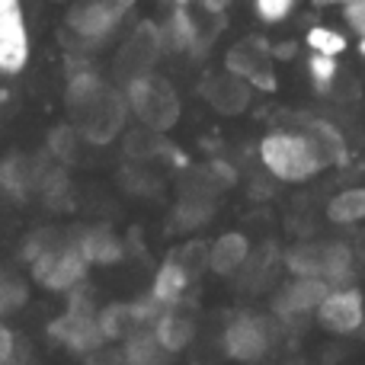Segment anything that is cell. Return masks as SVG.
<instances>
[{"label": "cell", "instance_id": "cell-2", "mask_svg": "<svg viewBox=\"0 0 365 365\" xmlns=\"http://www.w3.org/2000/svg\"><path fill=\"white\" fill-rule=\"evenodd\" d=\"M285 266L295 276H311L324 279L336 289L353 276V250L346 244H302L295 250H289Z\"/></svg>", "mask_w": 365, "mask_h": 365}, {"label": "cell", "instance_id": "cell-1", "mask_svg": "<svg viewBox=\"0 0 365 365\" xmlns=\"http://www.w3.org/2000/svg\"><path fill=\"white\" fill-rule=\"evenodd\" d=\"M259 164L282 182H308L330 164L314 132L302 128H276L259 138Z\"/></svg>", "mask_w": 365, "mask_h": 365}, {"label": "cell", "instance_id": "cell-14", "mask_svg": "<svg viewBox=\"0 0 365 365\" xmlns=\"http://www.w3.org/2000/svg\"><path fill=\"white\" fill-rule=\"evenodd\" d=\"M96 324L103 330V340H122L141 324L138 304H109L96 314Z\"/></svg>", "mask_w": 365, "mask_h": 365}, {"label": "cell", "instance_id": "cell-7", "mask_svg": "<svg viewBox=\"0 0 365 365\" xmlns=\"http://www.w3.org/2000/svg\"><path fill=\"white\" fill-rule=\"evenodd\" d=\"M269 349V327L257 314H240L225 330V353L234 362H257Z\"/></svg>", "mask_w": 365, "mask_h": 365}, {"label": "cell", "instance_id": "cell-9", "mask_svg": "<svg viewBox=\"0 0 365 365\" xmlns=\"http://www.w3.org/2000/svg\"><path fill=\"white\" fill-rule=\"evenodd\" d=\"M330 289H334V285L324 282V279L298 276L295 282H289L282 292H279V298L272 302V308H276V314H282V317L311 314V311H317V304L324 302V295H327Z\"/></svg>", "mask_w": 365, "mask_h": 365}, {"label": "cell", "instance_id": "cell-12", "mask_svg": "<svg viewBox=\"0 0 365 365\" xmlns=\"http://www.w3.org/2000/svg\"><path fill=\"white\" fill-rule=\"evenodd\" d=\"M189 289V272L186 266L177 263V259H167L158 272H154V282H151V298L158 304H177Z\"/></svg>", "mask_w": 365, "mask_h": 365}, {"label": "cell", "instance_id": "cell-10", "mask_svg": "<svg viewBox=\"0 0 365 365\" xmlns=\"http://www.w3.org/2000/svg\"><path fill=\"white\" fill-rule=\"evenodd\" d=\"M247 257H250V240L237 231H227L212 244L208 266H212L218 276H231V272H237L240 266L247 263Z\"/></svg>", "mask_w": 365, "mask_h": 365}, {"label": "cell", "instance_id": "cell-8", "mask_svg": "<svg viewBox=\"0 0 365 365\" xmlns=\"http://www.w3.org/2000/svg\"><path fill=\"white\" fill-rule=\"evenodd\" d=\"M48 334L55 336L58 343H64L68 349H77V353H90V349H96L103 343V330H100V324H96V317L81 308L58 317L48 327Z\"/></svg>", "mask_w": 365, "mask_h": 365}, {"label": "cell", "instance_id": "cell-3", "mask_svg": "<svg viewBox=\"0 0 365 365\" xmlns=\"http://www.w3.org/2000/svg\"><path fill=\"white\" fill-rule=\"evenodd\" d=\"M26 257L32 259V272H36V279L45 285V289L51 292H68L74 289V285L83 282V276H87V259H83V253L77 250V244L71 247H29L26 250Z\"/></svg>", "mask_w": 365, "mask_h": 365}, {"label": "cell", "instance_id": "cell-17", "mask_svg": "<svg viewBox=\"0 0 365 365\" xmlns=\"http://www.w3.org/2000/svg\"><path fill=\"white\" fill-rule=\"evenodd\" d=\"M304 71H308V81L317 93H330L334 83H336V74H340V58H327V55H314V51H308Z\"/></svg>", "mask_w": 365, "mask_h": 365}, {"label": "cell", "instance_id": "cell-21", "mask_svg": "<svg viewBox=\"0 0 365 365\" xmlns=\"http://www.w3.org/2000/svg\"><path fill=\"white\" fill-rule=\"evenodd\" d=\"M340 16H343V26L365 42V0H346L340 6Z\"/></svg>", "mask_w": 365, "mask_h": 365}, {"label": "cell", "instance_id": "cell-11", "mask_svg": "<svg viewBox=\"0 0 365 365\" xmlns=\"http://www.w3.org/2000/svg\"><path fill=\"white\" fill-rule=\"evenodd\" d=\"M154 340H158V346L164 349V353H180V349H186L189 343H192V321L189 317L177 314V311H160L158 317H154Z\"/></svg>", "mask_w": 365, "mask_h": 365}, {"label": "cell", "instance_id": "cell-25", "mask_svg": "<svg viewBox=\"0 0 365 365\" xmlns=\"http://www.w3.org/2000/svg\"><path fill=\"white\" fill-rule=\"evenodd\" d=\"M177 6H189V4H199V0H173Z\"/></svg>", "mask_w": 365, "mask_h": 365}, {"label": "cell", "instance_id": "cell-15", "mask_svg": "<svg viewBox=\"0 0 365 365\" xmlns=\"http://www.w3.org/2000/svg\"><path fill=\"white\" fill-rule=\"evenodd\" d=\"M327 218L334 225H359V221H365V186L336 192L327 202Z\"/></svg>", "mask_w": 365, "mask_h": 365}, {"label": "cell", "instance_id": "cell-20", "mask_svg": "<svg viewBox=\"0 0 365 365\" xmlns=\"http://www.w3.org/2000/svg\"><path fill=\"white\" fill-rule=\"evenodd\" d=\"M195 19L186 13V6H177L173 10V16H170V23H167V42L173 45L177 51L182 48H192L195 45Z\"/></svg>", "mask_w": 365, "mask_h": 365}, {"label": "cell", "instance_id": "cell-23", "mask_svg": "<svg viewBox=\"0 0 365 365\" xmlns=\"http://www.w3.org/2000/svg\"><path fill=\"white\" fill-rule=\"evenodd\" d=\"M13 356H16V336H13L10 327L0 324V365H10Z\"/></svg>", "mask_w": 365, "mask_h": 365}, {"label": "cell", "instance_id": "cell-22", "mask_svg": "<svg viewBox=\"0 0 365 365\" xmlns=\"http://www.w3.org/2000/svg\"><path fill=\"white\" fill-rule=\"evenodd\" d=\"M23 302H26V289L0 272V317L10 314V311H16Z\"/></svg>", "mask_w": 365, "mask_h": 365}, {"label": "cell", "instance_id": "cell-5", "mask_svg": "<svg viewBox=\"0 0 365 365\" xmlns=\"http://www.w3.org/2000/svg\"><path fill=\"white\" fill-rule=\"evenodd\" d=\"M32 36L23 0H0V74L16 77L29 68Z\"/></svg>", "mask_w": 365, "mask_h": 365}, {"label": "cell", "instance_id": "cell-6", "mask_svg": "<svg viewBox=\"0 0 365 365\" xmlns=\"http://www.w3.org/2000/svg\"><path fill=\"white\" fill-rule=\"evenodd\" d=\"M314 314L324 330L349 336L356 330H362V324H365V298L353 285H336V289H330L324 295V302L317 304Z\"/></svg>", "mask_w": 365, "mask_h": 365}, {"label": "cell", "instance_id": "cell-18", "mask_svg": "<svg viewBox=\"0 0 365 365\" xmlns=\"http://www.w3.org/2000/svg\"><path fill=\"white\" fill-rule=\"evenodd\" d=\"M302 0H250V13L259 26H282L295 16Z\"/></svg>", "mask_w": 365, "mask_h": 365}, {"label": "cell", "instance_id": "cell-13", "mask_svg": "<svg viewBox=\"0 0 365 365\" xmlns=\"http://www.w3.org/2000/svg\"><path fill=\"white\" fill-rule=\"evenodd\" d=\"M304 48L314 55H327V58H340L349 51V36L346 29L334 23H311L304 29Z\"/></svg>", "mask_w": 365, "mask_h": 365}, {"label": "cell", "instance_id": "cell-16", "mask_svg": "<svg viewBox=\"0 0 365 365\" xmlns=\"http://www.w3.org/2000/svg\"><path fill=\"white\" fill-rule=\"evenodd\" d=\"M77 250L83 253L87 263H115L122 257V240H115L106 231H87L77 240Z\"/></svg>", "mask_w": 365, "mask_h": 365}, {"label": "cell", "instance_id": "cell-19", "mask_svg": "<svg viewBox=\"0 0 365 365\" xmlns=\"http://www.w3.org/2000/svg\"><path fill=\"white\" fill-rule=\"evenodd\" d=\"M164 349L158 346L154 334H128L125 343V362L128 365H160Z\"/></svg>", "mask_w": 365, "mask_h": 365}, {"label": "cell", "instance_id": "cell-4", "mask_svg": "<svg viewBox=\"0 0 365 365\" xmlns=\"http://www.w3.org/2000/svg\"><path fill=\"white\" fill-rule=\"evenodd\" d=\"M135 0H77L68 13V29L83 45H100L122 26Z\"/></svg>", "mask_w": 365, "mask_h": 365}, {"label": "cell", "instance_id": "cell-24", "mask_svg": "<svg viewBox=\"0 0 365 365\" xmlns=\"http://www.w3.org/2000/svg\"><path fill=\"white\" fill-rule=\"evenodd\" d=\"M308 4L311 6H321V10H324V6H343L346 0H308Z\"/></svg>", "mask_w": 365, "mask_h": 365}]
</instances>
